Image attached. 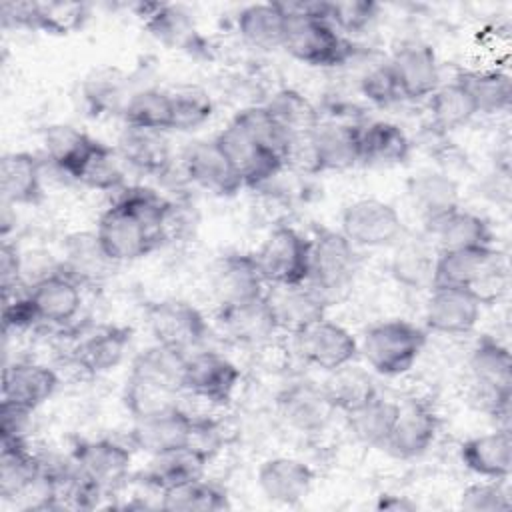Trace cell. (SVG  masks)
Masks as SVG:
<instances>
[{"mask_svg":"<svg viewBox=\"0 0 512 512\" xmlns=\"http://www.w3.org/2000/svg\"><path fill=\"white\" fill-rule=\"evenodd\" d=\"M508 480L484 478L466 486L460 494V508L468 512H506L512 508Z\"/></svg>","mask_w":512,"mask_h":512,"instance_id":"52","label":"cell"},{"mask_svg":"<svg viewBox=\"0 0 512 512\" xmlns=\"http://www.w3.org/2000/svg\"><path fill=\"white\" fill-rule=\"evenodd\" d=\"M114 262L104 254L96 232H76L64 242V260L60 270L72 276L80 286L102 282Z\"/></svg>","mask_w":512,"mask_h":512,"instance_id":"37","label":"cell"},{"mask_svg":"<svg viewBox=\"0 0 512 512\" xmlns=\"http://www.w3.org/2000/svg\"><path fill=\"white\" fill-rule=\"evenodd\" d=\"M34 412L20 408L12 402L0 404V436L2 442H16V440H26V430L30 424Z\"/></svg>","mask_w":512,"mask_h":512,"instance_id":"57","label":"cell"},{"mask_svg":"<svg viewBox=\"0 0 512 512\" xmlns=\"http://www.w3.org/2000/svg\"><path fill=\"white\" fill-rule=\"evenodd\" d=\"M214 140L248 188H258L270 182L284 168L282 158L274 150L254 140L232 120L214 136Z\"/></svg>","mask_w":512,"mask_h":512,"instance_id":"8","label":"cell"},{"mask_svg":"<svg viewBox=\"0 0 512 512\" xmlns=\"http://www.w3.org/2000/svg\"><path fill=\"white\" fill-rule=\"evenodd\" d=\"M122 164L124 162L118 156L116 148L100 142L94 154L90 156V160L84 164L76 182L100 192L120 190L124 188V180H126Z\"/></svg>","mask_w":512,"mask_h":512,"instance_id":"50","label":"cell"},{"mask_svg":"<svg viewBox=\"0 0 512 512\" xmlns=\"http://www.w3.org/2000/svg\"><path fill=\"white\" fill-rule=\"evenodd\" d=\"M132 340V328L118 324H102L84 334L74 348L76 364L90 374L114 370L126 356Z\"/></svg>","mask_w":512,"mask_h":512,"instance_id":"29","label":"cell"},{"mask_svg":"<svg viewBox=\"0 0 512 512\" xmlns=\"http://www.w3.org/2000/svg\"><path fill=\"white\" fill-rule=\"evenodd\" d=\"M26 292L44 324H68L82 306V286L60 268L40 276Z\"/></svg>","mask_w":512,"mask_h":512,"instance_id":"21","label":"cell"},{"mask_svg":"<svg viewBox=\"0 0 512 512\" xmlns=\"http://www.w3.org/2000/svg\"><path fill=\"white\" fill-rule=\"evenodd\" d=\"M44 150L50 164L64 176L78 180L100 140L70 124H52L44 130Z\"/></svg>","mask_w":512,"mask_h":512,"instance_id":"32","label":"cell"},{"mask_svg":"<svg viewBox=\"0 0 512 512\" xmlns=\"http://www.w3.org/2000/svg\"><path fill=\"white\" fill-rule=\"evenodd\" d=\"M398 406V402L376 392L364 404L344 414L348 430L364 446L384 450L398 416Z\"/></svg>","mask_w":512,"mask_h":512,"instance_id":"36","label":"cell"},{"mask_svg":"<svg viewBox=\"0 0 512 512\" xmlns=\"http://www.w3.org/2000/svg\"><path fill=\"white\" fill-rule=\"evenodd\" d=\"M0 194L6 206H34L44 198L42 160L30 152H8L0 160Z\"/></svg>","mask_w":512,"mask_h":512,"instance_id":"30","label":"cell"},{"mask_svg":"<svg viewBox=\"0 0 512 512\" xmlns=\"http://www.w3.org/2000/svg\"><path fill=\"white\" fill-rule=\"evenodd\" d=\"M482 298L470 288L430 286V296L424 308L428 330L446 336L468 334L476 328L482 316Z\"/></svg>","mask_w":512,"mask_h":512,"instance_id":"11","label":"cell"},{"mask_svg":"<svg viewBox=\"0 0 512 512\" xmlns=\"http://www.w3.org/2000/svg\"><path fill=\"white\" fill-rule=\"evenodd\" d=\"M186 360L188 354L156 342L134 356L128 376L178 396L184 392Z\"/></svg>","mask_w":512,"mask_h":512,"instance_id":"31","label":"cell"},{"mask_svg":"<svg viewBox=\"0 0 512 512\" xmlns=\"http://www.w3.org/2000/svg\"><path fill=\"white\" fill-rule=\"evenodd\" d=\"M232 122H236L244 132H248L254 140L262 142L264 146H268L270 150H274L282 162L286 158V152L290 148L292 142V134L286 132L276 120L274 116L268 112V108L262 106H248L242 108L240 112H236V116L232 118Z\"/></svg>","mask_w":512,"mask_h":512,"instance_id":"48","label":"cell"},{"mask_svg":"<svg viewBox=\"0 0 512 512\" xmlns=\"http://www.w3.org/2000/svg\"><path fill=\"white\" fill-rule=\"evenodd\" d=\"M210 460L212 458L206 452L186 444V446L150 456V464L140 472V480L144 482V486L162 494L176 486L204 478V472Z\"/></svg>","mask_w":512,"mask_h":512,"instance_id":"25","label":"cell"},{"mask_svg":"<svg viewBox=\"0 0 512 512\" xmlns=\"http://www.w3.org/2000/svg\"><path fill=\"white\" fill-rule=\"evenodd\" d=\"M254 260L268 286L304 284L310 270V240L292 226H278L254 252Z\"/></svg>","mask_w":512,"mask_h":512,"instance_id":"5","label":"cell"},{"mask_svg":"<svg viewBox=\"0 0 512 512\" xmlns=\"http://www.w3.org/2000/svg\"><path fill=\"white\" fill-rule=\"evenodd\" d=\"M20 274H22V256L14 244L8 240L0 246V286H2V298L14 296L20 286Z\"/></svg>","mask_w":512,"mask_h":512,"instance_id":"58","label":"cell"},{"mask_svg":"<svg viewBox=\"0 0 512 512\" xmlns=\"http://www.w3.org/2000/svg\"><path fill=\"white\" fill-rule=\"evenodd\" d=\"M158 506L176 512H220L230 508V502L220 486L198 478L162 492Z\"/></svg>","mask_w":512,"mask_h":512,"instance_id":"46","label":"cell"},{"mask_svg":"<svg viewBox=\"0 0 512 512\" xmlns=\"http://www.w3.org/2000/svg\"><path fill=\"white\" fill-rule=\"evenodd\" d=\"M376 510H390V512H406L416 510V504L408 496H396V494H382L378 496Z\"/></svg>","mask_w":512,"mask_h":512,"instance_id":"60","label":"cell"},{"mask_svg":"<svg viewBox=\"0 0 512 512\" xmlns=\"http://www.w3.org/2000/svg\"><path fill=\"white\" fill-rule=\"evenodd\" d=\"M468 366L476 384L512 390V354L494 336H480L470 350Z\"/></svg>","mask_w":512,"mask_h":512,"instance_id":"41","label":"cell"},{"mask_svg":"<svg viewBox=\"0 0 512 512\" xmlns=\"http://www.w3.org/2000/svg\"><path fill=\"white\" fill-rule=\"evenodd\" d=\"M274 120L292 136L308 134L318 122L320 114L316 106L298 90L282 88L264 104Z\"/></svg>","mask_w":512,"mask_h":512,"instance_id":"47","label":"cell"},{"mask_svg":"<svg viewBox=\"0 0 512 512\" xmlns=\"http://www.w3.org/2000/svg\"><path fill=\"white\" fill-rule=\"evenodd\" d=\"M360 92L362 96L372 102L374 106H392L402 98L400 94V86H398V80L394 76V70L390 66V62H380V64H374L370 66L362 78H360Z\"/></svg>","mask_w":512,"mask_h":512,"instance_id":"55","label":"cell"},{"mask_svg":"<svg viewBox=\"0 0 512 512\" xmlns=\"http://www.w3.org/2000/svg\"><path fill=\"white\" fill-rule=\"evenodd\" d=\"M322 390L332 408L342 414L358 408L378 392L372 376L364 368L354 366L352 362L328 372Z\"/></svg>","mask_w":512,"mask_h":512,"instance_id":"43","label":"cell"},{"mask_svg":"<svg viewBox=\"0 0 512 512\" xmlns=\"http://www.w3.org/2000/svg\"><path fill=\"white\" fill-rule=\"evenodd\" d=\"M460 462L480 478L508 480L512 472L510 428H496L460 444Z\"/></svg>","mask_w":512,"mask_h":512,"instance_id":"28","label":"cell"},{"mask_svg":"<svg viewBox=\"0 0 512 512\" xmlns=\"http://www.w3.org/2000/svg\"><path fill=\"white\" fill-rule=\"evenodd\" d=\"M172 98V130L188 132L206 124L214 114L210 94L198 86H182L170 90Z\"/></svg>","mask_w":512,"mask_h":512,"instance_id":"49","label":"cell"},{"mask_svg":"<svg viewBox=\"0 0 512 512\" xmlns=\"http://www.w3.org/2000/svg\"><path fill=\"white\" fill-rule=\"evenodd\" d=\"M286 12L282 48L298 62L316 68H336L354 56V44L326 20L324 0L280 2Z\"/></svg>","mask_w":512,"mask_h":512,"instance_id":"1","label":"cell"},{"mask_svg":"<svg viewBox=\"0 0 512 512\" xmlns=\"http://www.w3.org/2000/svg\"><path fill=\"white\" fill-rule=\"evenodd\" d=\"M94 232L104 254L114 264L140 260L166 242L164 228L122 198H116L100 214Z\"/></svg>","mask_w":512,"mask_h":512,"instance_id":"2","label":"cell"},{"mask_svg":"<svg viewBox=\"0 0 512 512\" xmlns=\"http://www.w3.org/2000/svg\"><path fill=\"white\" fill-rule=\"evenodd\" d=\"M294 346L306 364L324 372L346 366L358 356V340L352 332L326 316L296 332Z\"/></svg>","mask_w":512,"mask_h":512,"instance_id":"9","label":"cell"},{"mask_svg":"<svg viewBox=\"0 0 512 512\" xmlns=\"http://www.w3.org/2000/svg\"><path fill=\"white\" fill-rule=\"evenodd\" d=\"M196 416L182 410L178 404L134 420L128 440L136 450L156 456L190 444Z\"/></svg>","mask_w":512,"mask_h":512,"instance_id":"14","label":"cell"},{"mask_svg":"<svg viewBox=\"0 0 512 512\" xmlns=\"http://www.w3.org/2000/svg\"><path fill=\"white\" fill-rule=\"evenodd\" d=\"M240 382L238 366L212 350L192 352L184 370V392L206 400L214 406H224L232 400Z\"/></svg>","mask_w":512,"mask_h":512,"instance_id":"12","label":"cell"},{"mask_svg":"<svg viewBox=\"0 0 512 512\" xmlns=\"http://www.w3.org/2000/svg\"><path fill=\"white\" fill-rule=\"evenodd\" d=\"M314 478L316 474L306 462L290 456L268 458L260 464L256 472V482L260 492L270 502L286 504V506H292L304 500L312 490Z\"/></svg>","mask_w":512,"mask_h":512,"instance_id":"23","label":"cell"},{"mask_svg":"<svg viewBox=\"0 0 512 512\" xmlns=\"http://www.w3.org/2000/svg\"><path fill=\"white\" fill-rule=\"evenodd\" d=\"M72 462L104 490L122 484L132 466V452L124 444L110 438L80 440L72 448Z\"/></svg>","mask_w":512,"mask_h":512,"instance_id":"20","label":"cell"},{"mask_svg":"<svg viewBox=\"0 0 512 512\" xmlns=\"http://www.w3.org/2000/svg\"><path fill=\"white\" fill-rule=\"evenodd\" d=\"M412 142L408 134L394 122L374 120L360 126V162L376 166H392L408 160Z\"/></svg>","mask_w":512,"mask_h":512,"instance_id":"40","label":"cell"},{"mask_svg":"<svg viewBox=\"0 0 512 512\" xmlns=\"http://www.w3.org/2000/svg\"><path fill=\"white\" fill-rule=\"evenodd\" d=\"M340 232L356 248H382L400 240L404 222L392 204L380 198H360L344 208Z\"/></svg>","mask_w":512,"mask_h":512,"instance_id":"6","label":"cell"},{"mask_svg":"<svg viewBox=\"0 0 512 512\" xmlns=\"http://www.w3.org/2000/svg\"><path fill=\"white\" fill-rule=\"evenodd\" d=\"M164 132L124 126L116 142V152L124 164L150 176H164L170 170V146Z\"/></svg>","mask_w":512,"mask_h":512,"instance_id":"33","label":"cell"},{"mask_svg":"<svg viewBox=\"0 0 512 512\" xmlns=\"http://www.w3.org/2000/svg\"><path fill=\"white\" fill-rule=\"evenodd\" d=\"M58 384V374L46 364L12 362L2 370V400L34 412L52 398Z\"/></svg>","mask_w":512,"mask_h":512,"instance_id":"22","label":"cell"},{"mask_svg":"<svg viewBox=\"0 0 512 512\" xmlns=\"http://www.w3.org/2000/svg\"><path fill=\"white\" fill-rule=\"evenodd\" d=\"M428 110L434 126L440 130L462 128L478 114L470 92L456 78L448 84H440L428 96Z\"/></svg>","mask_w":512,"mask_h":512,"instance_id":"45","label":"cell"},{"mask_svg":"<svg viewBox=\"0 0 512 512\" xmlns=\"http://www.w3.org/2000/svg\"><path fill=\"white\" fill-rule=\"evenodd\" d=\"M216 320L230 340L248 346L264 344L280 332L266 294L248 302L218 306Z\"/></svg>","mask_w":512,"mask_h":512,"instance_id":"24","label":"cell"},{"mask_svg":"<svg viewBox=\"0 0 512 512\" xmlns=\"http://www.w3.org/2000/svg\"><path fill=\"white\" fill-rule=\"evenodd\" d=\"M408 196L424 224L458 208V184L444 172L424 170L408 180Z\"/></svg>","mask_w":512,"mask_h":512,"instance_id":"39","label":"cell"},{"mask_svg":"<svg viewBox=\"0 0 512 512\" xmlns=\"http://www.w3.org/2000/svg\"><path fill=\"white\" fill-rule=\"evenodd\" d=\"M4 28L36 30L38 2H4L0 6Z\"/></svg>","mask_w":512,"mask_h":512,"instance_id":"59","label":"cell"},{"mask_svg":"<svg viewBox=\"0 0 512 512\" xmlns=\"http://www.w3.org/2000/svg\"><path fill=\"white\" fill-rule=\"evenodd\" d=\"M30 492H38L36 510H44L48 500L44 460L32 452L26 440L0 442V496L16 500L28 498Z\"/></svg>","mask_w":512,"mask_h":512,"instance_id":"10","label":"cell"},{"mask_svg":"<svg viewBox=\"0 0 512 512\" xmlns=\"http://www.w3.org/2000/svg\"><path fill=\"white\" fill-rule=\"evenodd\" d=\"M498 254L500 252L494 246L438 250L434 256L432 286L476 290Z\"/></svg>","mask_w":512,"mask_h":512,"instance_id":"26","label":"cell"},{"mask_svg":"<svg viewBox=\"0 0 512 512\" xmlns=\"http://www.w3.org/2000/svg\"><path fill=\"white\" fill-rule=\"evenodd\" d=\"M454 78L466 86L478 114H500L510 108L512 80L504 70H464Z\"/></svg>","mask_w":512,"mask_h":512,"instance_id":"44","label":"cell"},{"mask_svg":"<svg viewBox=\"0 0 512 512\" xmlns=\"http://www.w3.org/2000/svg\"><path fill=\"white\" fill-rule=\"evenodd\" d=\"M286 22L288 18L280 2L248 4L236 16V28L242 40L260 50L282 48Z\"/></svg>","mask_w":512,"mask_h":512,"instance_id":"38","label":"cell"},{"mask_svg":"<svg viewBox=\"0 0 512 512\" xmlns=\"http://www.w3.org/2000/svg\"><path fill=\"white\" fill-rule=\"evenodd\" d=\"M2 328H4V336H8L10 332H22L28 330L36 324H40L38 314L30 302L28 292L22 294H14L8 298H2Z\"/></svg>","mask_w":512,"mask_h":512,"instance_id":"56","label":"cell"},{"mask_svg":"<svg viewBox=\"0 0 512 512\" xmlns=\"http://www.w3.org/2000/svg\"><path fill=\"white\" fill-rule=\"evenodd\" d=\"M88 18L86 4L80 2H38L36 30L48 34H70Z\"/></svg>","mask_w":512,"mask_h":512,"instance_id":"53","label":"cell"},{"mask_svg":"<svg viewBox=\"0 0 512 512\" xmlns=\"http://www.w3.org/2000/svg\"><path fill=\"white\" fill-rule=\"evenodd\" d=\"M280 418L302 434H320L336 412L328 402L322 384L298 380L288 384L276 398Z\"/></svg>","mask_w":512,"mask_h":512,"instance_id":"18","label":"cell"},{"mask_svg":"<svg viewBox=\"0 0 512 512\" xmlns=\"http://www.w3.org/2000/svg\"><path fill=\"white\" fill-rule=\"evenodd\" d=\"M316 172L348 170L360 162V126L342 120H320L308 132Z\"/></svg>","mask_w":512,"mask_h":512,"instance_id":"19","label":"cell"},{"mask_svg":"<svg viewBox=\"0 0 512 512\" xmlns=\"http://www.w3.org/2000/svg\"><path fill=\"white\" fill-rule=\"evenodd\" d=\"M426 346V332L408 320H386L370 326L358 342V352L380 376L406 374Z\"/></svg>","mask_w":512,"mask_h":512,"instance_id":"3","label":"cell"},{"mask_svg":"<svg viewBox=\"0 0 512 512\" xmlns=\"http://www.w3.org/2000/svg\"><path fill=\"white\" fill-rule=\"evenodd\" d=\"M426 230L432 234V238H436L440 246L438 250L494 246V234L490 224L482 216L470 210H462L460 206L428 222Z\"/></svg>","mask_w":512,"mask_h":512,"instance_id":"34","label":"cell"},{"mask_svg":"<svg viewBox=\"0 0 512 512\" xmlns=\"http://www.w3.org/2000/svg\"><path fill=\"white\" fill-rule=\"evenodd\" d=\"M388 62L404 100H424L442 84L436 52L424 42L400 44Z\"/></svg>","mask_w":512,"mask_h":512,"instance_id":"17","label":"cell"},{"mask_svg":"<svg viewBox=\"0 0 512 512\" xmlns=\"http://www.w3.org/2000/svg\"><path fill=\"white\" fill-rule=\"evenodd\" d=\"M380 6L372 0L328 2L326 20L346 38L366 32L378 18Z\"/></svg>","mask_w":512,"mask_h":512,"instance_id":"51","label":"cell"},{"mask_svg":"<svg viewBox=\"0 0 512 512\" xmlns=\"http://www.w3.org/2000/svg\"><path fill=\"white\" fill-rule=\"evenodd\" d=\"M438 428L440 420L428 402L408 400L398 406V416L384 450L398 460L418 458L434 444Z\"/></svg>","mask_w":512,"mask_h":512,"instance_id":"16","label":"cell"},{"mask_svg":"<svg viewBox=\"0 0 512 512\" xmlns=\"http://www.w3.org/2000/svg\"><path fill=\"white\" fill-rule=\"evenodd\" d=\"M182 170L192 184L220 198H230L244 188L240 176L214 138L190 142L182 154Z\"/></svg>","mask_w":512,"mask_h":512,"instance_id":"13","label":"cell"},{"mask_svg":"<svg viewBox=\"0 0 512 512\" xmlns=\"http://www.w3.org/2000/svg\"><path fill=\"white\" fill-rule=\"evenodd\" d=\"M266 282L258 270L254 254L230 252L210 268V288L218 306L248 302L266 294Z\"/></svg>","mask_w":512,"mask_h":512,"instance_id":"15","label":"cell"},{"mask_svg":"<svg viewBox=\"0 0 512 512\" xmlns=\"http://www.w3.org/2000/svg\"><path fill=\"white\" fill-rule=\"evenodd\" d=\"M120 116L124 126L166 132L172 130V98L162 88H142L128 96L122 104Z\"/></svg>","mask_w":512,"mask_h":512,"instance_id":"42","label":"cell"},{"mask_svg":"<svg viewBox=\"0 0 512 512\" xmlns=\"http://www.w3.org/2000/svg\"><path fill=\"white\" fill-rule=\"evenodd\" d=\"M136 14L158 42L172 48L196 46L198 34L192 16L184 8L164 2H140L136 4Z\"/></svg>","mask_w":512,"mask_h":512,"instance_id":"35","label":"cell"},{"mask_svg":"<svg viewBox=\"0 0 512 512\" xmlns=\"http://www.w3.org/2000/svg\"><path fill=\"white\" fill-rule=\"evenodd\" d=\"M356 272V246L340 230H316V234L310 238L308 284L330 304L332 298L342 294L352 284Z\"/></svg>","mask_w":512,"mask_h":512,"instance_id":"4","label":"cell"},{"mask_svg":"<svg viewBox=\"0 0 512 512\" xmlns=\"http://www.w3.org/2000/svg\"><path fill=\"white\" fill-rule=\"evenodd\" d=\"M148 328L158 344L192 354L208 334L202 312L186 300L166 298L150 302L146 308Z\"/></svg>","mask_w":512,"mask_h":512,"instance_id":"7","label":"cell"},{"mask_svg":"<svg viewBox=\"0 0 512 512\" xmlns=\"http://www.w3.org/2000/svg\"><path fill=\"white\" fill-rule=\"evenodd\" d=\"M434 256L418 246H406L392 262V276L410 288L432 286Z\"/></svg>","mask_w":512,"mask_h":512,"instance_id":"54","label":"cell"},{"mask_svg":"<svg viewBox=\"0 0 512 512\" xmlns=\"http://www.w3.org/2000/svg\"><path fill=\"white\" fill-rule=\"evenodd\" d=\"M266 296L276 316L278 330L290 332L292 336L326 316L328 302L308 282L296 286H272Z\"/></svg>","mask_w":512,"mask_h":512,"instance_id":"27","label":"cell"}]
</instances>
